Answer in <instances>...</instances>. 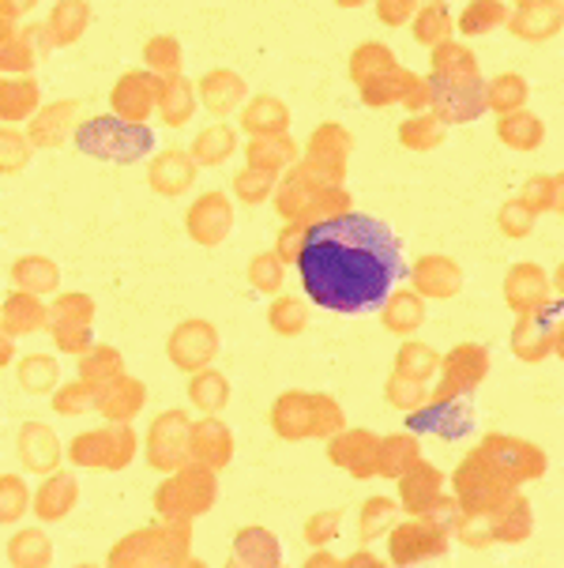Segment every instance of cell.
<instances>
[{"label":"cell","mask_w":564,"mask_h":568,"mask_svg":"<svg viewBox=\"0 0 564 568\" xmlns=\"http://www.w3.org/2000/svg\"><path fill=\"white\" fill-rule=\"evenodd\" d=\"M256 105H260V110L248 113V124H253V129H256V124H275V121L283 118L279 105H275V102H256Z\"/></svg>","instance_id":"ba28073f"},{"label":"cell","mask_w":564,"mask_h":568,"mask_svg":"<svg viewBox=\"0 0 564 568\" xmlns=\"http://www.w3.org/2000/svg\"><path fill=\"white\" fill-rule=\"evenodd\" d=\"M177 166H181V159H177V155L162 159V162H158V170H155V185H166V189L185 185V173H181Z\"/></svg>","instance_id":"277c9868"},{"label":"cell","mask_w":564,"mask_h":568,"mask_svg":"<svg viewBox=\"0 0 564 568\" xmlns=\"http://www.w3.org/2000/svg\"><path fill=\"white\" fill-rule=\"evenodd\" d=\"M515 99H520V83H512V80L496 91V102H515Z\"/></svg>","instance_id":"8fae6325"},{"label":"cell","mask_w":564,"mask_h":568,"mask_svg":"<svg viewBox=\"0 0 564 568\" xmlns=\"http://www.w3.org/2000/svg\"><path fill=\"white\" fill-rule=\"evenodd\" d=\"M75 143H80L88 155L94 159H113V162H132L151 151V132L140 129V124L129 121H113V118H94L75 132Z\"/></svg>","instance_id":"7a4b0ae2"},{"label":"cell","mask_w":564,"mask_h":568,"mask_svg":"<svg viewBox=\"0 0 564 568\" xmlns=\"http://www.w3.org/2000/svg\"><path fill=\"white\" fill-rule=\"evenodd\" d=\"M188 230H193V237L218 242V237L229 230V207L218 196H207L204 204L193 207V215H188Z\"/></svg>","instance_id":"3957f363"},{"label":"cell","mask_w":564,"mask_h":568,"mask_svg":"<svg viewBox=\"0 0 564 568\" xmlns=\"http://www.w3.org/2000/svg\"><path fill=\"white\" fill-rule=\"evenodd\" d=\"M403 242L388 223L347 211L309 230L298 256L301 286L320 310L366 316L388 305L403 278Z\"/></svg>","instance_id":"6da1fadb"},{"label":"cell","mask_w":564,"mask_h":568,"mask_svg":"<svg viewBox=\"0 0 564 568\" xmlns=\"http://www.w3.org/2000/svg\"><path fill=\"white\" fill-rule=\"evenodd\" d=\"M229 143H234V140H229V129L226 132H207V140H204V148H199V155H204V159H218L223 151H229Z\"/></svg>","instance_id":"5b68a950"},{"label":"cell","mask_w":564,"mask_h":568,"mask_svg":"<svg viewBox=\"0 0 564 568\" xmlns=\"http://www.w3.org/2000/svg\"><path fill=\"white\" fill-rule=\"evenodd\" d=\"M512 286H515V291H512V297H515V302H520V294H523V291H527V294H534V291H539V272H527V275H523V272H515Z\"/></svg>","instance_id":"9c48e42d"},{"label":"cell","mask_w":564,"mask_h":568,"mask_svg":"<svg viewBox=\"0 0 564 568\" xmlns=\"http://www.w3.org/2000/svg\"><path fill=\"white\" fill-rule=\"evenodd\" d=\"M253 278H256V286H264V291H275V283H279V267H275L271 260H260V264H253Z\"/></svg>","instance_id":"52a82bcc"},{"label":"cell","mask_w":564,"mask_h":568,"mask_svg":"<svg viewBox=\"0 0 564 568\" xmlns=\"http://www.w3.org/2000/svg\"><path fill=\"white\" fill-rule=\"evenodd\" d=\"M19 278H27V283H42V278H45V283H53V272H50V267H42V264H23V267H19Z\"/></svg>","instance_id":"30bf717a"},{"label":"cell","mask_w":564,"mask_h":568,"mask_svg":"<svg viewBox=\"0 0 564 568\" xmlns=\"http://www.w3.org/2000/svg\"><path fill=\"white\" fill-rule=\"evenodd\" d=\"M384 310L391 313V324H418V310L410 302H396V297H388Z\"/></svg>","instance_id":"8992f818"}]
</instances>
